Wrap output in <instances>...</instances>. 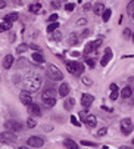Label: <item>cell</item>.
<instances>
[{
  "label": "cell",
  "instance_id": "cell-1",
  "mask_svg": "<svg viewBox=\"0 0 134 149\" xmlns=\"http://www.w3.org/2000/svg\"><path fill=\"white\" fill-rule=\"evenodd\" d=\"M0 142L6 143V145H13L16 142V136L12 132H3V133H0Z\"/></svg>",
  "mask_w": 134,
  "mask_h": 149
},
{
  "label": "cell",
  "instance_id": "cell-2",
  "mask_svg": "<svg viewBox=\"0 0 134 149\" xmlns=\"http://www.w3.org/2000/svg\"><path fill=\"white\" fill-rule=\"evenodd\" d=\"M47 74H49V77H50L52 80H55V81H56V80L59 81V80H62V78H63V74H62V72L59 71V68H58V67H55V65H50V67H49Z\"/></svg>",
  "mask_w": 134,
  "mask_h": 149
},
{
  "label": "cell",
  "instance_id": "cell-3",
  "mask_svg": "<svg viewBox=\"0 0 134 149\" xmlns=\"http://www.w3.org/2000/svg\"><path fill=\"white\" fill-rule=\"evenodd\" d=\"M121 132H122V134H130L133 132V123L130 118H124L121 121Z\"/></svg>",
  "mask_w": 134,
  "mask_h": 149
},
{
  "label": "cell",
  "instance_id": "cell-4",
  "mask_svg": "<svg viewBox=\"0 0 134 149\" xmlns=\"http://www.w3.org/2000/svg\"><path fill=\"white\" fill-rule=\"evenodd\" d=\"M19 99H21V102H22V103H24V105H27V106H30V105L33 103V95H31L28 90L21 92V95H19Z\"/></svg>",
  "mask_w": 134,
  "mask_h": 149
},
{
  "label": "cell",
  "instance_id": "cell-5",
  "mask_svg": "<svg viewBox=\"0 0 134 149\" xmlns=\"http://www.w3.org/2000/svg\"><path fill=\"white\" fill-rule=\"evenodd\" d=\"M5 127H6V129H9L8 132H19V130L22 129V124L18 123V121L10 120V121H6V123H5Z\"/></svg>",
  "mask_w": 134,
  "mask_h": 149
},
{
  "label": "cell",
  "instance_id": "cell-6",
  "mask_svg": "<svg viewBox=\"0 0 134 149\" xmlns=\"http://www.w3.org/2000/svg\"><path fill=\"white\" fill-rule=\"evenodd\" d=\"M40 84H41V80L40 78H33V80H28V92H35L40 89Z\"/></svg>",
  "mask_w": 134,
  "mask_h": 149
},
{
  "label": "cell",
  "instance_id": "cell-7",
  "mask_svg": "<svg viewBox=\"0 0 134 149\" xmlns=\"http://www.w3.org/2000/svg\"><path fill=\"white\" fill-rule=\"evenodd\" d=\"M93 100H94V97H93L92 95L85 93V95H83V97H81V105H83L84 108L87 109V108H90V106H92Z\"/></svg>",
  "mask_w": 134,
  "mask_h": 149
},
{
  "label": "cell",
  "instance_id": "cell-8",
  "mask_svg": "<svg viewBox=\"0 0 134 149\" xmlns=\"http://www.w3.org/2000/svg\"><path fill=\"white\" fill-rule=\"evenodd\" d=\"M28 145H31V146H34V148H41V146L44 145V140H43L41 137H38V136H31V137L28 139Z\"/></svg>",
  "mask_w": 134,
  "mask_h": 149
},
{
  "label": "cell",
  "instance_id": "cell-9",
  "mask_svg": "<svg viewBox=\"0 0 134 149\" xmlns=\"http://www.w3.org/2000/svg\"><path fill=\"white\" fill-rule=\"evenodd\" d=\"M43 100H47V99H56V90L55 89H46L41 95Z\"/></svg>",
  "mask_w": 134,
  "mask_h": 149
},
{
  "label": "cell",
  "instance_id": "cell-10",
  "mask_svg": "<svg viewBox=\"0 0 134 149\" xmlns=\"http://www.w3.org/2000/svg\"><path fill=\"white\" fill-rule=\"evenodd\" d=\"M28 111H30L31 115H35V117L41 115V109H40V106H38L37 103H31V105L28 106Z\"/></svg>",
  "mask_w": 134,
  "mask_h": 149
},
{
  "label": "cell",
  "instance_id": "cell-11",
  "mask_svg": "<svg viewBox=\"0 0 134 149\" xmlns=\"http://www.w3.org/2000/svg\"><path fill=\"white\" fill-rule=\"evenodd\" d=\"M112 58V50H110L109 47L105 50V56L100 59V63H102V67H105V65H108V62H109V59Z\"/></svg>",
  "mask_w": 134,
  "mask_h": 149
},
{
  "label": "cell",
  "instance_id": "cell-12",
  "mask_svg": "<svg viewBox=\"0 0 134 149\" xmlns=\"http://www.w3.org/2000/svg\"><path fill=\"white\" fill-rule=\"evenodd\" d=\"M59 95L62 96V97H66L69 95V86L66 83H62L60 86H59Z\"/></svg>",
  "mask_w": 134,
  "mask_h": 149
},
{
  "label": "cell",
  "instance_id": "cell-13",
  "mask_svg": "<svg viewBox=\"0 0 134 149\" xmlns=\"http://www.w3.org/2000/svg\"><path fill=\"white\" fill-rule=\"evenodd\" d=\"M16 19H18V13L16 12H12V13H9V15L5 16V22H8V24L12 25V22H15Z\"/></svg>",
  "mask_w": 134,
  "mask_h": 149
},
{
  "label": "cell",
  "instance_id": "cell-14",
  "mask_svg": "<svg viewBox=\"0 0 134 149\" xmlns=\"http://www.w3.org/2000/svg\"><path fill=\"white\" fill-rule=\"evenodd\" d=\"M85 124H87V127H90V129H92V127H94L96 125V117L94 115H87V118H85V121H84Z\"/></svg>",
  "mask_w": 134,
  "mask_h": 149
},
{
  "label": "cell",
  "instance_id": "cell-15",
  "mask_svg": "<svg viewBox=\"0 0 134 149\" xmlns=\"http://www.w3.org/2000/svg\"><path fill=\"white\" fill-rule=\"evenodd\" d=\"M12 63H13V56H12V55H8V56L5 58V62H3V67H5L6 70H9V68L12 67Z\"/></svg>",
  "mask_w": 134,
  "mask_h": 149
},
{
  "label": "cell",
  "instance_id": "cell-16",
  "mask_svg": "<svg viewBox=\"0 0 134 149\" xmlns=\"http://www.w3.org/2000/svg\"><path fill=\"white\" fill-rule=\"evenodd\" d=\"M66 68L71 74H77V62H66Z\"/></svg>",
  "mask_w": 134,
  "mask_h": 149
},
{
  "label": "cell",
  "instance_id": "cell-17",
  "mask_svg": "<svg viewBox=\"0 0 134 149\" xmlns=\"http://www.w3.org/2000/svg\"><path fill=\"white\" fill-rule=\"evenodd\" d=\"M93 10H94V13H96V15H102V13H103V10H105L103 3H96V5H94V8H93Z\"/></svg>",
  "mask_w": 134,
  "mask_h": 149
},
{
  "label": "cell",
  "instance_id": "cell-18",
  "mask_svg": "<svg viewBox=\"0 0 134 149\" xmlns=\"http://www.w3.org/2000/svg\"><path fill=\"white\" fill-rule=\"evenodd\" d=\"M63 145H65L66 149H78V145L75 142H72V140H65Z\"/></svg>",
  "mask_w": 134,
  "mask_h": 149
},
{
  "label": "cell",
  "instance_id": "cell-19",
  "mask_svg": "<svg viewBox=\"0 0 134 149\" xmlns=\"http://www.w3.org/2000/svg\"><path fill=\"white\" fill-rule=\"evenodd\" d=\"M78 40H80V38H78V36L72 33V34L69 36V38H68V43H69L71 46H75V45L78 43Z\"/></svg>",
  "mask_w": 134,
  "mask_h": 149
},
{
  "label": "cell",
  "instance_id": "cell-20",
  "mask_svg": "<svg viewBox=\"0 0 134 149\" xmlns=\"http://www.w3.org/2000/svg\"><path fill=\"white\" fill-rule=\"evenodd\" d=\"M33 61L37 62V63H41V62H44V58L40 52H37V53H33Z\"/></svg>",
  "mask_w": 134,
  "mask_h": 149
},
{
  "label": "cell",
  "instance_id": "cell-21",
  "mask_svg": "<svg viewBox=\"0 0 134 149\" xmlns=\"http://www.w3.org/2000/svg\"><path fill=\"white\" fill-rule=\"evenodd\" d=\"M131 93H133V90H131L130 87H124L122 92H121V96H122L124 99H128V97H131Z\"/></svg>",
  "mask_w": 134,
  "mask_h": 149
},
{
  "label": "cell",
  "instance_id": "cell-22",
  "mask_svg": "<svg viewBox=\"0 0 134 149\" xmlns=\"http://www.w3.org/2000/svg\"><path fill=\"white\" fill-rule=\"evenodd\" d=\"M74 103H75V100H74L72 97L66 99V100H65V109H72V108H74Z\"/></svg>",
  "mask_w": 134,
  "mask_h": 149
},
{
  "label": "cell",
  "instance_id": "cell-23",
  "mask_svg": "<svg viewBox=\"0 0 134 149\" xmlns=\"http://www.w3.org/2000/svg\"><path fill=\"white\" fill-rule=\"evenodd\" d=\"M110 13H112V10L110 9H105L103 10V13H102V18H103V21L106 22V21H109V18H110Z\"/></svg>",
  "mask_w": 134,
  "mask_h": 149
},
{
  "label": "cell",
  "instance_id": "cell-24",
  "mask_svg": "<svg viewBox=\"0 0 134 149\" xmlns=\"http://www.w3.org/2000/svg\"><path fill=\"white\" fill-rule=\"evenodd\" d=\"M127 13H128V15H131V16L134 15V0L127 5Z\"/></svg>",
  "mask_w": 134,
  "mask_h": 149
},
{
  "label": "cell",
  "instance_id": "cell-25",
  "mask_svg": "<svg viewBox=\"0 0 134 149\" xmlns=\"http://www.w3.org/2000/svg\"><path fill=\"white\" fill-rule=\"evenodd\" d=\"M30 10H31L33 13H38V12L41 10V5H38V3H37V5H31V6H30Z\"/></svg>",
  "mask_w": 134,
  "mask_h": 149
},
{
  "label": "cell",
  "instance_id": "cell-26",
  "mask_svg": "<svg viewBox=\"0 0 134 149\" xmlns=\"http://www.w3.org/2000/svg\"><path fill=\"white\" fill-rule=\"evenodd\" d=\"M58 27H59V24H58V22H52V24L47 27V33H53V31H56V30H58Z\"/></svg>",
  "mask_w": 134,
  "mask_h": 149
},
{
  "label": "cell",
  "instance_id": "cell-27",
  "mask_svg": "<svg viewBox=\"0 0 134 149\" xmlns=\"http://www.w3.org/2000/svg\"><path fill=\"white\" fill-rule=\"evenodd\" d=\"M43 102H44V105H47L49 108H52V106L56 105V99H47V100H43Z\"/></svg>",
  "mask_w": 134,
  "mask_h": 149
},
{
  "label": "cell",
  "instance_id": "cell-28",
  "mask_svg": "<svg viewBox=\"0 0 134 149\" xmlns=\"http://www.w3.org/2000/svg\"><path fill=\"white\" fill-rule=\"evenodd\" d=\"M27 49H28V46H27V45H21V46H18L16 52H18V53H24Z\"/></svg>",
  "mask_w": 134,
  "mask_h": 149
},
{
  "label": "cell",
  "instance_id": "cell-29",
  "mask_svg": "<svg viewBox=\"0 0 134 149\" xmlns=\"http://www.w3.org/2000/svg\"><path fill=\"white\" fill-rule=\"evenodd\" d=\"M27 125L30 127V129H34V127L37 125V121H35V120H33V118H30V120H28V123H27Z\"/></svg>",
  "mask_w": 134,
  "mask_h": 149
},
{
  "label": "cell",
  "instance_id": "cell-30",
  "mask_svg": "<svg viewBox=\"0 0 134 149\" xmlns=\"http://www.w3.org/2000/svg\"><path fill=\"white\" fill-rule=\"evenodd\" d=\"M92 50H94V49H93V45H92V43H88V45L85 46V49H84V53H85V55H88Z\"/></svg>",
  "mask_w": 134,
  "mask_h": 149
},
{
  "label": "cell",
  "instance_id": "cell-31",
  "mask_svg": "<svg viewBox=\"0 0 134 149\" xmlns=\"http://www.w3.org/2000/svg\"><path fill=\"white\" fill-rule=\"evenodd\" d=\"M106 133H108V129H106V127H102V129L97 132V136H99V137H102V136H105Z\"/></svg>",
  "mask_w": 134,
  "mask_h": 149
},
{
  "label": "cell",
  "instance_id": "cell-32",
  "mask_svg": "<svg viewBox=\"0 0 134 149\" xmlns=\"http://www.w3.org/2000/svg\"><path fill=\"white\" fill-rule=\"evenodd\" d=\"M92 45H93V49H97V47L102 46V40L99 38V40H96V41H92Z\"/></svg>",
  "mask_w": 134,
  "mask_h": 149
},
{
  "label": "cell",
  "instance_id": "cell-33",
  "mask_svg": "<svg viewBox=\"0 0 134 149\" xmlns=\"http://www.w3.org/2000/svg\"><path fill=\"white\" fill-rule=\"evenodd\" d=\"M118 96H119V93H118V90H112V92H110V99H112V100H115V99H118Z\"/></svg>",
  "mask_w": 134,
  "mask_h": 149
},
{
  "label": "cell",
  "instance_id": "cell-34",
  "mask_svg": "<svg viewBox=\"0 0 134 149\" xmlns=\"http://www.w3.org/2000/svg\"><path fill=\"white\" fill-rule=\"evenodd\" d=\"M87 115H88V114H87L85 111H81V112L78 114V117H80V121H85V118H87Z\"/></svg>",
  "mask_w": 134,
  "mask_h": 149
},
{
  "label": "cell",
  "instance_id": "cell-35",
  "mask_svg": "<svg viewBox=\"0 0 134 149\" xmlns=\"http://www.w3.org/2000/svg\"><path fill=\"white\" fill-rule=\"evenodd\" d=\"M71 123H72L74 125H77V127H80V125H81V121H78V120H77V117H74V115L71 117Z\"/></svg>",
  "mask_w": 134,
  "mask_h": 149
},
{
  "label": "cell",
  "instance_id": "cell-36",
  "mask_svg": "<svg viewBox=\"0 0 134 149\" xmlns=\"http://www.w3.org/2000/svg\"><path fill=\"white\" fill-rule=\"evenodd\" d=\"M12 25L10 24H8V22H3L2 25H0V30H2V31H6V30H9Z\"/></svg>",
  "mask_w": 134,
  "mask_h": 149
},
{
  "label": "cell",
  "instance_id": "cell-37",
  "mask_svg": "<svg viewBox=\"0 0 134 149\" xmlns=\"http://www.w3.org/2000/svg\"><path fill=\"white\" fill-rule=\"evenodd\" d=\"M84 71V65H83V63H80V62H77V72H83Z\"/></svg>",
  "mask_w": 134,
  "mask_h": 149
},
{
  "label": "cell",
  "instance_id": "cell-38",
  "mask_svg": "<svg viewBox=\"0 0 134 149\" xmlns=\"http://www.w3.org/2000/svg\"><path fill=\"white\" fill-rule=\"evenodd\" d=\"M122 34H124V37H125V38H128V37H131V30H130V28H125Z\"/></svg>",
  "mask_w": 134,
  "mask_h": 149
},
{
  "label": "cell",
  "instance_id": "cell-39",
  "mask_svg": "<svg viewBox=\"0 0 134 149\" xmlns=\"http://www.w3.org/2000/svg\"><path fill=\"white\" fill-rule=\"evenodd\" d=\"M85 62H87V65H88V67H92V68L94 67V61H93L92 58H88V59H85Z\"/></svg>",
  "mask_w": 134,
  "mask_h": 149
},
{
  "label": "cell",
  "instance_id": "cell-40",
  "mask_svg": "<svg viewBox=\"0 0 134 149\" xmlns=\"http://www.w3.org/2000/svg\"><path fill=\"white\" fill-rule=\"evenodd\" d=\"M74 8H75V5H74V3H68V5L65 6V9H66V10H69V12H71V10H74Z\"/></svg>",
  "mask_w": 134,
  "mask_h": 149
},
{
  "label": "cell",
  "instance_id": "cell-41",
  "mask_svg": "<svg viewBox=\"0 0 134 149\" xmlns=\"http://www.w3.org/2000/svg\"><path fill=\"white\" fill-rule=\"evenodd\" d=\"M83 83L85 84V86H90V84H92V80L87 78V77H83Z\"/></svg>",
  "mask_w": 134,
  "mask_h": 149
},
{
  "label": "cell",
  "instance_id": "cell-42",
  "mask_svg": "<svg viewBox=\"0 0 134 149\" xmlns=\"http://www.w3.org/2000/svg\"><path fill=\"white\" fill-rule=\"evenodd\" d=\"M81 143H83L84 146H94V145H96L94 142H88V140H83Z\"/></svg>",
  "mask_w": 134,
  "mask_h": 149
},
{
  "label": "cell",
  "instance_id": "cell-43",
  "mask_svg": "<svg viewBox=\"0 0 134 149\" xmlns=\"http://www.w3.org/2000/svg\"><path fill=\"white\" fill-rule=\"evenodd\" d=\"M52 22H58V13H53V15H50V18H49Z\"/></svg>",
  "mask_w": 134,
  "mask_h": 149
},
{
  "label": "cell",
  "instance_id": "cell-44",
  "mask_svg": "<svg viewBox=\"0 0 134 149\" xmlns=\"http://www.w3.org/2000/svg\"><path fill=\"white\" fill-rule=\"evenodd\" d=\"M53 38L55 40H60V33H55L53 34Z\"/></svg>",
  "mask_w": 134,
  "mask_h": 149
},
{
  "label": "cell",
  "instance_id": "cell-45",
  "mask_svg": "<svg viewBox=\"0 0 134 149\" xmlns=\"http://www.w3.org/2000/svg\"><path fill=\"white\" fill-rule=\"evenodd\" d=\"M112 90H118V86H117V84H110V92H112Z\"/></svg>",
  "mask_w": 134,
  "mask_h": 149
},
{
  "label": "cell",
  "instance_id": "cell-46",
  "mask_svg": "<svg viewBox=\"0 0 134 149\" xmlns=\"http://www.w3.org/2000/svg\"><path fill=\"white\" fill-rule=\"evenodd\" d=\"M102 109H106V111H109V112H112V111H114L112 108H109V106H105V105L102 106Z\"/></svg>",
  "mask_w": 134,
  "mask_h": 149
},
{
  "label": "cell",
  "instance_id": "cell-47",
  "mask_svg": "<svg viewBox=\"0 0 134 149\" xmlns=\"http://www.w3.org/2000/svg\"><path fill=\"white\" fill-rule=\"evenodd\" d=\"M52 6H53V8H59V6H60V3H59V2H53V3H52Z\"/></svg>",
  "mask_w": 134,
  "mask_h": 149
},
{
  "label": "cell",
  "instance_id": "cell-48",
  "mask_svg": "<svg viewBox=\"0 0 134 149\" xmlns=\"http://www.w3.org/2000/svg\"><path fill=\"white\" fill-rule=\"evenodd\" d=\"M31 47H33V49H34V50H40V47H38V46H37V45H33V46H31Z\"/></svg>",
  "mask_w": 134,
  "mask_h": 149
},
{
  "label": "cell",
  "instance_id": "cell-49",
  "mask_svg": "<svg viewBox=\"0 0 134 149\" xmlns=\"http://www.w3.org/2000/svg\"><path fill=\"white\" fill-rule=\"evenodd\" d=\"M84 22H85V19H80V21H78V24H80V25H83Z\"/></svg>",
  "mask_w": 134,
  "mask_h": 149
},
{
  "label": "cell",
  "instance_id": "cell-50",
  "mask_svg": "<svg viewBox=\"0 0 134 149\" xmlns=\"http://www.w3.org/2000/svg\"><path fill=\"white\" fill-rule=\"evenodd\" d=\"M5 6H6V3H5V2H0V9L5 8Z\"/></svg>",
  "mask_w": 134,
  "mask_h": 149
},
{
  "label": "cell",
  "instance_id": "cell-51",
  "mask_svg": "<svg viewBox=\"0 0 134 149\" xmlns=\"http://www.w3.org/2000/svg\"><path fill=\"white\" fill-rule=\"evenodd\" d=\"M121 149H131L130 146H121Z\"/></svg>",
  "mask_w": 134,
  "mask_h": 149
},
{
  "label": "cell",
  "instance_id": "cell-52",
  "mask_svg": "<svg viewBox=\"0 0 134 149\" xmlns=\"http://www.w3.org/2000/svg\"><path fill=\"white\" fill-rule=\"evenodd\" d=\"M19 149H28V148H25V146H21Z\"/></svg>",
  "mask_w": 134,
  "mask_h": 149
},
{
  "label": "cell",
  "instance_id": "cell-53",
  "mask_svg": "<svg viewBox=\"0 0 134 149\" xmlns=\"http://www.w3.org/2000/svg\"><path fill=\"white\" fill-rule=\"evenodd\" d=\"M131 105H134V99H131Z\"/></svg>",
  "mask_w": 134,
  "mask_h": 149
},
{
  "label": "cell",
  "instance_id": "cell-54",
  "mask_svg": "<svg viewBox=\"0 0 134 149\" xmlns=\"http://www.w3.org/2000/svg\"><path fill=\"white\" fill-rule=\"evenodd\" d=\"M133 43H134V34H133Z\"/></svg>",
  "mask_w": 134,
  "mask_h": 149
},
{
  "label": "cell",
  "instance_id": "cell-55",
  "mask_svg": "<svg viewBox=\"0 0 134 149\" xmlns=\"http://www.w3.org/2000/svg\"><path fill=\"white\" fill-rule=\"evenodd\" d=\"M133 143H134V139H133Z\"/></svg>",
  "mask_w": 134,
  "mask_h": 149
},
{
  "label": "cell",
  "instance_id": "cell-56",
  "mask_svg": "<svg viewBox=\"0 0 134 149\" xmlns=\"http://www.w3.org/2000/svg\"><path fill=\"white\" fill-rule=\"evenodd\" d=\"M133 18H134V15H133Z\"/></svg>",
  "mask_w": 134,
  "mask_h": 149
}]
</instances>
